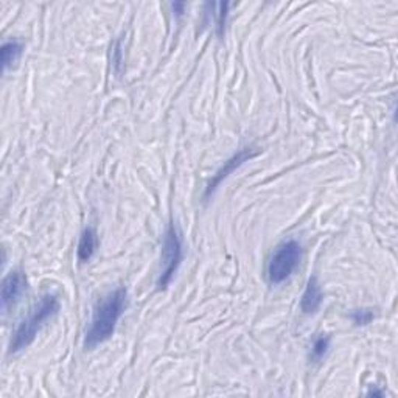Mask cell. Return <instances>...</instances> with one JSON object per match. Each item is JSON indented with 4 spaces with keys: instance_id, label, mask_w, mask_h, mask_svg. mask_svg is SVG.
Listing matches in <instances>:
<instances>
[{
    "instance_id": "6da1fadb",
    "label": "cell",
    "mask_w": 398,
    "mask_h": 398,
    "mask_svg": "<svg viewBox=\"0 0 398 398\" xmlns=\"http://www.w3.org/2000/svg\"><path fill=\"white\" fill-rule=\"evenodd\" d=\"M128 304V291L125 288H117L103 297L94 308L91 325L86 331L85 347L94 349L107 341L117 327V322L123 314Z\"/></svg>"
},
{
    "instance_id": "7a4b0ae2",
    "label": "cell",
    "mask_w": 398,
    "mask_h": 398,
    "mask_svg": "<svg viewBox=\"0 0 398 398\" xmlns=\"http://www.w3.org/2000/svg\"><path fill=\"white\" fill-rule=\"evenodd\" d=\"M58 311H60V300L55 294L42 296L41 300L33 306V310L28 313V316L19 324L11 339L10 353H17L27 349L35 341L37 333L41 331L47 320L53 318Z\"/></svg>"
},
{
    "instance_id": "3957f363",
    "label": "cell",
    "mask_w": 398,
    "mask_h": 398,
    "mask_svg": "<svg viewBox=\"0 0 398 398\" xmlns=\"http://www.w3.org/2000/svg\"><path fill=\"white\" fill-rule=\"evenodd\" d=\"M302 260V246L296 240H286L280 243L274 250L271 260L268 263L269 284L279 285L291 277Z\"/></svg>"
},
{
    "instance_id": "277c9868",
    "label": "cell",
    "mask_w": 398,
    "mask_h": 398,
    "mask_svg": "<svg viewBox=\"0 0 398 398\" xmlns=\"http://www.w3.org/2000/svg\"><path fill=\"white\" fill-rule=\"evenodd\" d=\"M184 249H182V239L175 224H170L168 229L164 235V246H162V269H160L157 288L164 290L170 285V282L175 277L179 265L182 261Z\"/></svg>"
},
{
    "instance_id": "5b68a950",
    "label": "cell",
    "mask_w": 398,
    "mask_h": 398,
    "mask_svg": "<svg viewBox=\"0 0 398 398\" xmlns=\"http://www.w3.org/2000/svg\"><path fill=\"white\" fill-rule=\"evenodd\" d=\"M25 290H27V277L21 269H16V271L6 275L2 284V296H0L2 311L8 313L21 300Z\"/></svg>"
},
{
    "instance_id": "8992f818",
    "label": "cell",
    "mask_w": 398,
    "mask_h": 398,
    "mask_svg": "<svg viewBox=\"0 0 398 398\" xmlns=\"http://www.w3.org/2000/svg\"><path fill=\"white\" fill-rule=\"evenodd\" d=\"M257 154H259V150L252 148V146H250V148H243L241 151L234 154V156L230 157L229 160H226V162H224V165L221 166V168L215 173V176L210 179L207 189H205L204 198L207 199V198L218 189V185H220V184L224 181V179L232 175V173H234L236 168H240V166H241L243 164H245V162H248L249 159L255 157Z\"/></svg>"
},
{
    "instance_id": "52a82bcc",
    "label": "cell",
    "mask_w": 398,
    "mask_h": 398,
    "mask_svg": "<svg viewBox=\"0 0 398 398\" xmlns=\"http://www.w3.org/2000/svg\"><path fill=\"white\" fill-rule=\"evenodd\" d=\"M322 299H324V294H322V290H320L318 279L311 277L310 280H308L304 294H302V299H300L302 311H304L305 314L316 313L320 308V305H322Z\"/></svg>"
},
{
    "instance_id": "ba28073f",
    "label": "cell",
    "mask_w": 398,
    "mask_h": 398,
    "mask_svg": "<svg viewBox=\"0 0 398 398\" xmlns=\"http://www.w3.org/2000/svg\"><path fill=\"white\" fill-rule=\"evenodd\" d=\"M98 245V239H97V232L94 229H86L85 232L80 236V243H78V249H76V255H78V260L81 263H87L92 259L95 250H97Z\"/></svg>"
},
{
    "instance_id": "9c48e42d",
    "label": "cell",
    "mask_w": 398,
    "mask_h": 398,
    "mask_svg": "<svg viewBox=\"0 0 398 398\" xmlns=\"http://www.w3.org/2000/svg\"><path fill=\"white\" fill-rule=\"evenodd\" d=\"M229 6H230V3H209L207 6H205V8L209 10L207 16H210V19L215 24L218 36H223L224 31H226Z\"/></svg>"
},
{
    "instance_id": "30bf717a",
    "label": "cell",
    "mask_w": 398,
    "mask_h": 398,
    "mask_svg": "<svg viewBox=\"0 0 398 398\" xmlns=\"http://www.w3.org/2000/svg\"><path fill=\"white\" fill-rule=\"evenodd\" d=\"M24 51V44L19 41H8L2 46V66L3 70H8L10 67L15 66L19 61Z\"/></svg>"
},
{
    "instance_id": "8fae6325",
    "label": "cell",
    "mask_w": 398,
    "mask_h": 398,
    "mask_svg": "<svg viewBox=\"0 0 398 398\" xmlns=\"http://www.w3.org/2000/svg\"><path fill=\"white\" fill-rule=\"evenodd\" d=\"M331 345V339L327 335H319L316 339H314L311 344V350H310V359L313 363H319L327 356V353L330 350Z\"/></svg>"
},
{
    "instance_id": "7c38bea8",
    "label": "cell",
    "mask_w": 398,
    "mask_h": 398,
    "mask_svg": "<svg viewBox=\"0 0 398 398\" xmlns=\"http://www.w3.org/2000/svg\"><path fill=\"white\" fill-rule=\"evenodd\" d=\"M350 318L355 325H367L374 320L375 311L372 308H359L350 314Z\"/></svg>"
},
{
    "instance_id": "4fadbf2b",
    "label": "cell",
    "mask_w": 398,
    "mask_h": 398,
    "mask_svg": "<svg viewBox=\"0 0 398 398\" xmlns=\"http://www.w3.org/2000/svg\"><path fill=\"white\" fill-rule=\"evenodd\" d=\"M171 6H173V11H175L178 16H181L185 8V3H173Z\"/></svg>"
}]
</instances>
